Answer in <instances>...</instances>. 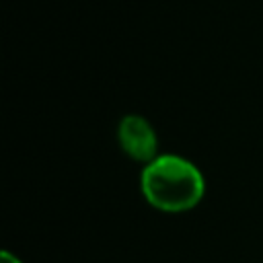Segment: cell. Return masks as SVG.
I'll return each instance as SVG.
<instances>
[{"mask_svg": "<svg viewBox=\"0 0 263 263\" xmlns=\"http://www.w3.org/2000/svg\"><path fill=\"white\" fill-rule=\"evenodd\" d=\"M140 187L152 208L179 214L201 201L205 181L191 160L177 154H158L144 166Z\"/></svg>", "mask_w": 263, "mask_h": 263, "instance_id": "cell-1", "label": "cell"}, {"mask_svg": "<svg viewBox=\"0 0 263 263\" xmlns=\"http://www.w3.org/2000/svg\"><path fill=\"white\" fill-rule=\"evenodd\" d=\"M117 138L123 148V152L140 162H150L158 156V140L156 132L150 125L148 119L142 115H125L119 121L117 127Z\"/></svg>", "mask_w": 263, "mask_h": 263, "instance_id": "cell-2", "label": "cell"}, {"mask_svg": "<svg viewBox=\"0 0 263 263\" xmlns=\"http://www.w3.org/2000/svg\"><path fill=\"white\" fill-rule=\"evenodd\" d=\"M0 263H21V259H18V257H14L12 253L4 251V253H2V259H0Z\"/></svg>", "mask_w": 263, "mask_h": 263, "instance_id": "cell-3", "label": "cell"}]
</instances>
